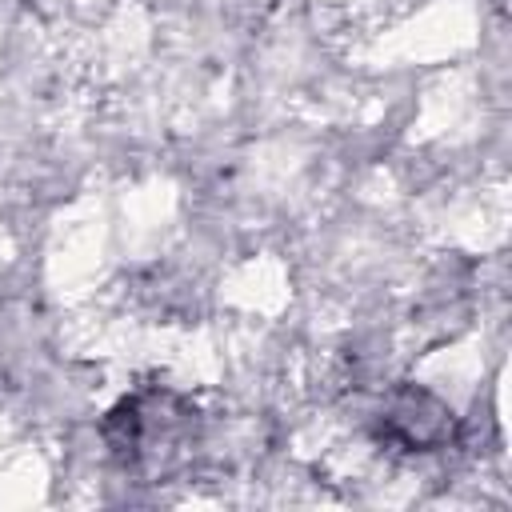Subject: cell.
<instances>
[{
  "mask_svg": "<svg viewBox=\"0 0 512 512\" xmlns=\"http://www.w3.org/2000/svg\"><path fill=\"white\" fill-rule=\"evenodd\" d=\"M196 412L176 392H136L104 420V440L124 468H164L196 436Z\"/></svg>",
  "mask_w": 512,
  "mask_h": 512,
  "instance_id": "1",
  "label": "cell"
},
{
  "mask_svg": "<svg viewBox=\"0 0 512 512\" xmlns=\"http://www.w3.org/2000/svg\"><path fill=\"white\" fill-rule=\"evenodd\" d=\"M376 432H380V440H388L404 452H436L452 440L456 416L436 392H428L420 384H396L380 400Z\"/></svg>",
  "mask_w": 512,
  "mask_h": 512,
  "instance_id": "2",
  "label": "cell"
}]
</instances>
